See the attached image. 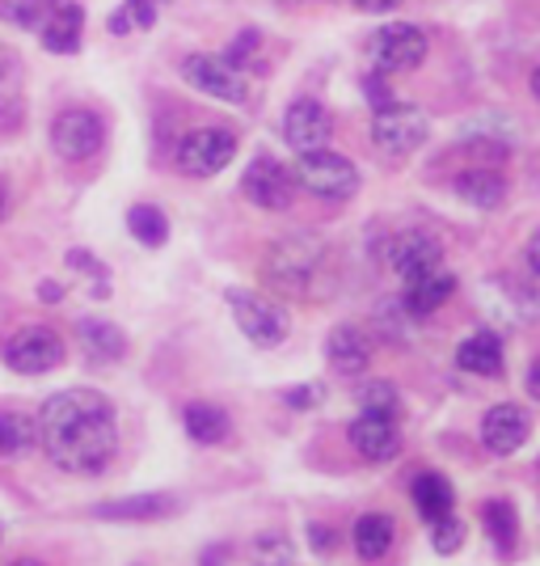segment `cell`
Here are the masks:
<instances>
[{"instance_id":"obj_27","label":"cell","mask_w":540,"mask_h":566,"mask_svg":"<svg viewBox=\"0 0 540 566\" xmlns=\"http://www.w3.org/2000/svg\"><path fill=\"white\" fill-rule=\"evenodd\" d=\"M39 440V423L25 419V415H13L4 410L0 415V457H25Z\"/></svg>"},{"instance_id":"obj_18","label":"cell","mask_w":540,"mask_h":566,"mask_svg":"<svg viewBox=\"0 0 540 566\" xmlns=\"http://www.w3.org/2000/svg\"><path fill=\"white\" fill-rule=\"evenodd\" d=\"M456 364L473 373V377H498L502 373V338L494 331L469 334L460 347H456Z\"/></svg>"},{"instance_id":"obj_9","label":"cell","mask_w":540,"mask_h":566,"mask_svg":"<svg viewBox=\"0 0 540 566\" xmlns=\"http://www.w3.org/2000/svg\"><path fill=\"white\" fill-rule=\"evenodd\" d=\"M51 148L64 161H89L102 148V118L94 111H64L51 123Z\"/></svg>"},{"instance_id":"obj_20","label":"cell","mask_w":540,"mask_h":566,"mask_svg":"<svg viewBox=\"0 0 540 566\" xmlns=\"http://www.w3.org/2000/svg\"><path fill=\"white\" fill-rule=\"evenodd\" d=\"M452 292H456V275H447V271H426V275L405 283V308H410L414 317H426V313H435V308L444 305Z\"/></svg>"},{"instance_id":"obj_40","label":"cell","mask_w":540,"mask_h":566,"mask_svg":"<svg viewBox=\"0 0 540 566\" xmlns=\"http://www.w3.org/2000/svg\"><path fill=\"white\" fill-rule=\"evenodd\" d=\"M528 394L540 401V359H532V368H528Z\"/></svg>"},{"instance_id":"obj_6","label":"cell","mask_w":540,"mask_h":566,"mask_svg":"<svg viewBox=\"0 0 540 566\" xmlns=\"http://www.w3.org/2000/svg\"><path fill=\"white\" fill-rule=\"evenodd\" d=\"M241 190H245L250 203H258L262 212H283L296 195V174L275 157H254L241 174Z\"/></svg>"},{"instance_id":"obj_21","label":"cell","mask_w":540,"mask_h":566,"mask_svg":"<svg viewBox=\"0 0 540 566\" xmlns=\"http://www.w3.org/2000/svg\"><path fill=\"white\" fill-rule=\"evenodd\" d=\"M456 195L473 203V208H498L502 199H507V182H502V174H494V169H469V174H460L456 178Z\"/></svg>"},{"instance_id":"obj_32","label":"cell","mask_w":540,"mask_h":566,"mask_svg":"<svg viewBox=\"0 0 540 566\" xmlns=\"http://www.w3.org/2000/svg\"><path fill=\"white\" fill-rule=\"evenodd\" d=\"M292 563V542L283 533H262L254 545V566H287Z\"/></svg>"},{"instance_id":"obj_2","label":"cell","mask_w":540,"mask_h":566,"mask_svg":"<svg viewBox=\"0 0 540 566\" xmlns=\"http://www.w3.org/2000/svg\"><path fill=\"white\" fill-rule=\"evenodd\" d=\"M296 182H305V190H313L317 199H351L359 190V169L329 153V148H317V153H300V166H296Z\"/></svg>"},{"instance_id":"obj_26","label":"cell","mask_w":540,"mask_h":566,"mask_svg":"<svg viewBox=\"0 0 540 566\" xmlns=\"http://www.w3.org/2000/svg\"><path fill=\"white\" fill-rule=\"evenodd\" d=\"M481 520H486V533H490V542L498 545V554H511L516 549V507L507 503V499H490L486 507H481Z\"/></svg>"},{"instance_id":"obj_35","label":"cell","mask_w":540,"mask_h":566,"mask_svg":"<svg viewBox=\"0 0 540 566\" xmlns=\"http://www.w3.org/2000/svg\"><path fill=\"white\" fill-rule=\"evenodd\" d=\"M363 94H368L372 102H377V111H380V106H389V102H393V94L384 90V76H368V81H363Z\"/></svg>"},{"instance_id":"obj_17","label":"cell","mask_w":540,"mask_h":566,"mask_svg":"<svg viewBox=\"0 0 540 566\" xmlns=\"http://www.w3.org/2000/svg\"><path fill=\"white\" fill-rule=\"evenodd\" d=\"M81 34H85V9L81 4H55L43 22V48L51 55H72L81 51Z\"/></svg>"},{"instance_id":"obj_36","label":"cell","mask_w":540,"mask_h":566,"mask_svg":"<svg viewBox=\"0 0 540 566\" xmlns=\"http://www.w3.org/2000/svg\"><path fill=\"white\" fill-rule=\"evenodd\" d=\"M321 401V389L317 385H305V389H287V406H317Z\"/></svg>"},{"instance_id":"obj_31","label":"cell","mask_w":540,"mask_h":566,"mask_svg":"<svg viewBox=\"0 0 540 566\" xmlns=\"http://www.w3.org/2000/svg\"><path fill=\"white\" fill-rule=\"evenodd\" d=\"M460 542H465V524H460L456 512H447V516H440L431 524V545H435V554H456Z\"/></svg>"},{"instance_id":"obj_43","label":"cell","mask_w":540,"mask_h":566,"mask_svg":"<svg viewBox=\"0 0 540 566\" xmlns=\"http://www.w3.org/2000/svg\"><path fill=\"white\" fill-rule=\"evenodd\" d=\"M13 566H47V563H39V558H18Z\"/></svg>"},{"instance_id":"obj_30","label":"cell","mask_w":540,"mask_h":566,"mask_svg":"<svg viewBox=\"0 0 540 566\" xmlns=\"http://www.w3.org/2000/svg\"><path fill=\"white\" fill-rule=\"evenodd\" d=\"M47 4H55V0H0V18L18 30H43Z\"/></svg>"},{"instance_id":"obj_7","label":"cell","mask_w":540,"mask_h":566,"mask_svg":"<svg viewBox=\"0 0 540 566\" xmlns=\"http://www.w3.org/2000/svg\"><path fill=\"white\" fill-rule=\"evenodd\" d=\"M426 60V34L410 22H389L372 34V64L380 72H410Z\"/></svg>"},{"instance_id":"obj_13","label":"cell","mask_w":540,"mask_h":566,"mask_svg":"<svg viewBox=\"0 0 540 566\" xmlns=\"http://www.w3.org/2000/svg\"><path fill=\"white\" fill-rule=\"evenodd\" d=\"M440 259H444V250H440V241L423 229H410V233H401L393 245H389V262H393V271H398L401 280H419L426 271H440Z\"/></svg>"},{"instance_id":"obj_44","label":"cell","mask_w":540,"mask_h":566,"mask_svg":"<svg viewBox=\"0 0 540 566\" xmlns=\"http://www.w3.org/2000/svg\"><path fill=\"white\" fill-rule=\"evenodd\" d=\"M0 212H4V190H0Z\"/></svg>"},{"instance_id":"obj_10","label":"cell","mask_w":540,"mask_h":566,"mask_svg":"<svg viewBox=\"0 0 540 566\" xmlns=\"http://www.w3.org/2000/svg\"><path fill=\"white\" fill-rule=\"evenodd\" d=\"M182 76L199 94L220 97V102H245V76L241 69H233V60H220V55H190L182 64Z\"/></svg>"},{"instance_id":"obj_34","label":"cell","mask_w":540,"mask_h":566,"mask_svg":"<svg viewBox=\"0 0 540 566\" xmlns=\"http://www.w3.org/2000/svg\"><path fill=\"white\" fill-rule=\"evenodd\" d=\"M254 43H258V34H254V30H245L241 39H233V51H229V60H236V64H241V60H250V55H254Z\"/></svg>"},{"instance_id":"obj_38","label":"cell","mask_w":540,"mask_h":566,"mask_svg":"<svg viewBox=\"0 0 540 566\" xmlns=\"http://www.w3.org/2000/svg\"><path fill=\"white\" fill-rule=\"evenodd\" d=\"M401 0H354V9H363V13H393Z\"/></svg>"},{"instance_id":"obj_22","label":"cell","mask_w":540,"mask_h":566,"mask_svg":"<svg viewBox=\"0 0 540 566\" xmlns=\"http://www.w3.org/2000/svg\"><path fill=\"white\" fill-rule=\"evenodd\" d=\"M182 423H187V436L194 444H220V440H229V415L220 406H212V401H190Z\"/></svg>"},{"instance_id":"obj_29","label":"cell","mask_w":540,"mask_h":566,"mask_svg":"<svg viewBox=\"0 0 540 566\" xmlns=\"http://www.w3.org/2000/svg\"><path fill=\"white\" fill-rule=\"evenodd\" d=\"M161 4L165 0H127L115 18H110V30H115V34H127V30H148V25H157Z\"/></svg>"},{"instance_id":"obj_8","label":"cell","mask_w":540,"mask_h":566,"mask_svg":"<svg viewBox=\"0 0 540 566\" xmlns=\"http://www.w3.org/2000/svg\"><path fill=\"white\" fill-rule=\"evenodd\" d=\"M426 132H431V123H426V115L419 106H398V102H389V106H380L377 118H372V140H377L384 153H393V157L414 153V148L426 140Z\"/></svg>"},{"instance_id":"obj_14","label":"cell","mask_w":540,"mask_h":566,"mask_svg":"<svg viewBox=\"0 0 540 566\" xmlns=\"http://www.w3.org/2000/svg\"><path fill=\"white\" fill-rule=\"evenodd\" d=\"M313 262H317V250L308 241H279L266 259V280H275L287 292H305Z\"/></svg>"},{"instance_id":"obj_4","label":"cell","mask_w":540,"mask_h":566,"mask_svg":"<svg viewBox=\"0 0 540 566\" xmlns=\"http://www.w3.org/2000/svg\"><path fill=\"white\" fill-rule=\"evenodd\" d=\"M4 364L22 377H43V373L64 364V343L47 326H25L4 343Z\"/></svg>"},{"instance_id":"obj_15","label":"cell","mask_w":540,"mask_h":566,"mask_svg":"<svg viewBox=\"0 0 540 566\" xmlns=\"http://www.w3.org/2000/svg\"><path fill=\"white\" fill-rule=\"evenodd\" d=\"M528 431H532L528 415L511 401H502V406H490L486 419H481V444L498 452V457H507V452H516L528 440Z\"/></svg>"},{"instance_id":"obj_12","label":"cell","mask_w":540,"mask_h":566,"mask_svg":"<svg viewBox=\"0 0 540 566\" xmlns=\"http://www.w3.org/2000/svg\"><path fill=\"white\" fill-rule=\"evenodd\" d=\"M329 132H333V118L321 102L313 97H300L287 106V118H283V136L296 153H317L329 144Z\"/></svg>"},{"instance_id":"obj_1","label":"cell","mask_w":540,"mask_h":566,"mask_svg":"<svg viewBox=\"0 0 540 566\" xmlns=\"http://www.w3.org/2000/svg\"><path fill=\"white\" fill-rule=\"evenodd\" d=\"M39 444L64 473H102L118 452L115 406L94 389L55 394L39 410Z\"/></svg>"},{"instance_id":"obj_11","label":"cell","mask_w":540,"mask_h":566,"mask_svg":"<svg viewBox=\"0 0 540 566\" xmlns=\"http://www.w3.org/2000/svg\"><path fill=\"white\" fill-rule=\"evenodd\" d=\"M351 444H354V452H359L363 461H372V465L393 461V457L401 452L398 419L384 415V410H363V415L351 423Z\"/></svg>"},{"instance_id":"obj_3","label":"cell","mask_w":540,"mask_h":566,"mask_svg":"<svg viewBox=\"0 0 540 566\" xmlns=\"http://www.w3.org/2000/svg\"><path fill=\"white\" fill-rule=\"evenodd\" d=\"M229 308H233L236 326L245 331L250 343H258V347H279L283 338H287V308L279 301H271V296H258V292H229Z\"/></svg>"},{"instance_id":"obj_41","label":"cell","mask_w":540,"mask_h":566,"mask_svg":"<svg viewBox=\"0 0 540 566\" xmlns=\"http://www.w3.org/2000/svg\"><path fill=\"white\" fill-rule=\"evenodd\" d=\"M60 296H64V287H60V283H43V301H60Z\"/></svg>"},{"instance_id":"obj_5","label":"cell","mask_w":540,"mask_h":566,"mask_svg":"<svg viewBox=\"0 0 540 566\" xmlns=\"http://www.w3.org/2000/svg\"><path fill=\"white\" fill-rule=\"evenodd\" d=\"M233 153H236L233 132H224V127H199V132L182 136V144H178V169L190 174V178H212V174H220V169L233 161Z\"/></svg>"},{"instance_id":"obj_19","label":"cell","mask_w":540,"mask_h":566,"mask_svg":"<svg viewBox=\"0 0 540 566\" xmlns=\"http://www.w3.org/2000/svg\"><path fill=\"white\" fill-rule=\"evenodd\" d=\"M329 364L338 368V373H363L368 364H372V343L363 338V331H354V326H338V331L329 334Z\"/></svg>"},{"instance_id":"obj_23","label":"cell","mask_w":540,"mask_h":566,"mask_svg":"<svg viewBox=\"0 0 540 566\" xmlns=\"http://www.w3.org/2000/svg\"><path fill=\"white\" fill-rule=\"evenodd\" d=\"M81 347L94 355V359L115 364L127 352V334L118 331V326H110V322H102V317H85L81 322Z\"/></svg>"},{"instance_id":"obj_42","label":"cell","mask_w":540,"mask_h":566,"mask_svg":"<svg viewBox=\"0 0 540 566\" xmlns=\"http://www.w3.org/2000/svg\"><path fill=\"white\" fill-rule=\"evenodd\" d=\"M532 94H537V102H540V69L532 72Z\"/></svg>"},{"instance_id":"obj_33","label":"cell","mask_w":540,"mask_h":566,"mask_svg":"<svg viewBox=\"0 0 540 566\" xmlns=\"http://www.w3.org/2000/svg\"><path fill=\"white\" fill-rule=\"evenodd\" d=\"M359 406H363V410L398 415V389H393L389 380H368V385H359Z\"/></svg>"},{"instance_id":"obj_28","label":"cell","mask_w":540,"mask_h":566,"mask_svg":"<svg viewBox=\"0 0 540 566\" xmlns=\"http://www.w3.org/2000/svg\"><path fill=\"white\" fill-rule=\"evenodd\" d=\"M127 229L140 237L148 250H157V245H165V237H169V220L152 203H140V208H131V216H127Z\"/></svg>"},{"instance_id":"obj_39","label":"cell","mask_w":540,"mask_h":566,"mask_svg":"<svg viewBox=\"0 0 540 566\" xmlns=\"http://www.w3.org/2000/svg\"><path fill=\"white\" fill-rule=\"evenodd\" d=\"M528 266H532V271L540 275V229L528 237Z\"/></svg>"},{"instance_id":"obj_25","label":"cell","mask_w":540,"mask_h":566,"mask_svg":"<svg viewBox=\"0 0 540 566\" xmlns=\"http://www.w3.org/2000/svg\"><path fill=\"white\" fill-rule=\"evenodd\" d=\"M393 545V520L380 516V512H368V516L354 520V549L372 563V558H384Z\"/></svg>"},{"instance_id":"obj_37","label":"cell","mask_w":540,"mask_h":566,"mask_svg":"<svg viewBox=\"0 0 540 566\" xmlns=\"http://www.w3.org/2000/svg\"><path fill=\"white\" fill-rule=\"evenodd\" d=\"M68 262H72V266H85V271H94L97 280H106V266H102V262H94V259H89V254H85V250H72V254H68Z\"/></svg>"},{"instance_id":"obj_16","label":"cell","mask_w":540,"mask_h":566,"mask_svg":"<svg viewBox=\"0 0 540 566\" xmlns=\"http://www.w3.org/2000/svg\"><path fill=\"white\" fill-rule=\"evenodd\" d=\"M182 503L173 495H131V499H115V503H102L97 516L102 520H118V524H152V520L173 516Z\"/></svg>"},{"instance_id":"obj_24","label":"cell","mask_w":540,"mask_h":566,"mask_svg":"<svg viewBox=\"0 0 540 566\" xmlns=\"http://www.w3.org/2000/svg\"><path fill=\"white\" fill-rule=\"evenodd\" d=\"M452 503H456V495H452V482L444 473H419L414 478V507L423 512V520L435 524L440 516L452 512Z\"/></svg>"}]
</instances>
